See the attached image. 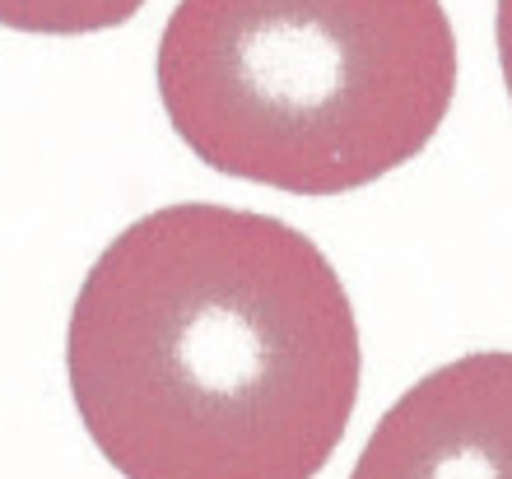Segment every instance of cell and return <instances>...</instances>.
I'll use <instances>...</instances> for the list:
<instances>
[{
    "instance_id": "cell-1",
    "label": "cell",
    "mask_w": 512,
    "mask_h": 479,
    "mask_svg": "<svg viewBox=\"0 0 512 479\" xmlns=\"http://www.w3.org/2000/svg\"><path fill=\"white\" fill-rule=\"evenodd\" d=\"M359 368L354 303L322 247L215 200L126 224L66 326L70 400L126 479H317Z\"/></svg>"
},
{
    "instance_id": "cell-2",
    "label": "cell",
    "mask_w": 512,
    "mask_h": 479,
    "mask_svg": "<svg viewBox=\"0 0 512 479\" xmlns=\"http://www.w3.org/2000/svg\"><path fill=\"white\" fill-rule=\"evenodd\" d=\"M154 84L205 168L345 196L438 135L457 98V33L443 0H177Z\"/></svg>"
},
{
    "instance_id": "cell-3",
    "label": "cell",
    "mask_w": 512,
    "mask_h": 479,
    "mask_svg": "<svg viewBox=\"0 0 512 479\" xmlns=\"http://www.w3.org/2000/svg\"><path fill=\"white\" fill-rule=\"evenodd\" d=\"M350 479H512V349L461 354L401 391Z\"/></svg>"
},
{
    "instance_id": "cell-4",
    "label": "cell",
    "mask_w": 512,
    "mask_h": 479,
    "mask_svg": "<svg viewBox=\"0 0 512 479\" xmlns=\"http://www.w3.org/2000/svg\"><path fill=\"white\" fill-rule=\"evenodd\" d=\"M149 0H0V28L33 38H84L131 24Z\"/></svg>"
},
{
    "instance_id": "cell-5",
    "label": "cell",
    "mask_w": 512,
    "mask_h": 479,
    "mask_svg": "<svg viewBox=\"0 0 512 479\" xmlns=\"http://www.w3.org/2000/svg\"><path fill=\"white\" fill-rule=\"evenodd\" d=\"M494 42H499V70L512 98V0H499V10H494Z\"/></svg>"
}]
</instances>
